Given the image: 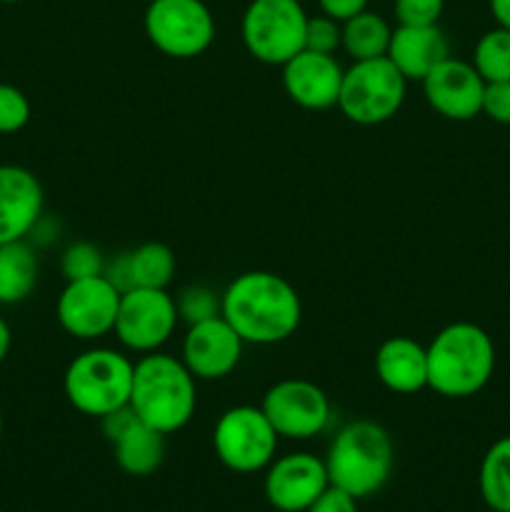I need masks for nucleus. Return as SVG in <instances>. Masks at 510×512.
Segmentation results:
<instances>
[{"label": "nucleus", "mask_w": 510, "mask_h": 512, "mask_svg": "<svg viewBox=\"0 0 510 512\" xmlns=\"http://www.w3.org/2000/svg\"><path fill=\"white\" fill-rule=\"evenodd\" d=\"M265 418L275 428L278 438L310 440L325 433L333 418V405L323 388L303 378H288L270 385L263 395Z\"/></svg>", "instance_id": "9b49d317"}, {"label": "nucleus", "mask_w": 510, "mask_h": 512, "mask_svg": "<svg viewBox=\"0 0 510 512\" xmlns=\"http://www.w3.org/2000/svg\"><path fill=\"white\" fill-rule=\"evenodd\" d=\"M328 485L325 460L313 453H288L265 468V500L280 512H305Z\"/></svg>", "instance_id": "2eb2a0df"}, {"label": "nucleus", "mask_w": 510, "mask_h": 512, "mask_svg": "<svg viewBox=\"0 0 510 512\" xmlns=\"http://www.w3.org/2000/svg\"><path fill=\"white\" fill-rule=\"evenodd\" d=\"M245 343L233 325L218 315V318L203 320V323L188 325V333L180 348V360L193 373L195 380H223L235 373L243 360Z\"/></svg>", "instance_id": "ddd939ff"}, {"label": "nucleus", "mask_w": 510, "mask_h": 512, "mask_svg": "<svg viewBox=\"0 0 510 512\" xmlns=\"http://www.w3.org/2000/svg\"><path fill=\"white\" fill-rule=\"evenodd\" d=\"M0 3H5V5H15V3H23V0H0Z\"/></svg>", "instance_id": "c9c22d12"}, {"label": "nucleus", "mask_w": 510, "mask_h": 512, "mask_svg": "<svg viewBox=\"0 0 510 512\" xmlns=\"http://www.w3.org/2000/svg\"><path fill=\"white\" fill-rule=\"evenodd\" d=\"M405 93L408 80L388 55L355 60L343 73L338 108L355 125H383L400 113Z\"/></svg>", "instance_id": "423d86ee"}, {"label": "nucleus", "mask_w": 510, "mask_h": 512, "mask_svg": "<svg viewBox=\"0 0 510 512\" xmlns=\"http://www.w3.org/2000/svg\"><path fill=\"white\" fill-rule=\"evenodd\" d=\"M40 278V260L30 240L0 245V305H18L33 295Z\"/></svg>", "instance_id": "412c9836"}, {"label": "nucleus", "mask_w": 510, "mask_h": 512, "mask_svg": "<svg viewBox=\"0 0 510 512\" xmlns=\"http://www.w3.org/2000/svg\"><path fill=\"white\" fill-rule=\"evenodd\" d=\"M470 63L485 83L510 80V30L495 25L493 30L480 35Z\"/></svg>", "instance_id": "393cba45"}, {"label": "nucleus", "mask_w": 510, "mask_h": 512, "mask_svg": "<svg viewBox=\"0 0 510 512\" xmlns=\"http://www.w3.org/2000/svg\"><path fill=\"white\" fill-rule=\"evenodd\" d=\"M305 13L300 0H250L240 23L243 45L258 63L283 68L305 48Z\"/></svg>", "instance_id": "0eeeda50"}, {"label": "nucleus", "mask_w": 510, "mask_h": 512, "mask_svg": "<svg viewBox=\"0 0 510 512\" xmlns=\"http://www.w3.org/2000/svg\"><path fill=\"white\" fill-rule=\"evenodd\" d=\"M178 308L168 290L133 288L120 295L118 318H115V338L130 353H158L175 335L178 328Z\"/></svg>", "instance_id": "9d476101"}, {"label": "nucleus", "mask_w": 510, "mask_h": 512, "mask_svg": "<svg viewBox=\"0 0 510 512\" xmlns=\"http://www.w3.org/2000/svg\"><path fill=\"white\" fill-rule=\"evenodd\" d=\"M173 298L178 318L188 325L218 318L220 310H223V293H215L208 285H185Z\"/></svg>", "instance_id": "a878e982"}, {"label": "nucleus", "mask_w": 510, "mask_h": 512, "mask_svg": "<svg viewBox=\"0 0 510 512\" xmlns=\"http://www.w3.org/2000/svg\"><path fill=\"white\" fill-rule=\"evenodd\" d=\"M220 315L245 345H278L298 333L303 303L283 275L248 270L223 290Z\"/></svg>", "instance_id": "f257e3e1"}, {"label": "nucleus", "mask_w": 510, "mask_h": 512, "mask_svg": "<svg viewBox=\"0 0 510 512\" xmlns=\"http://www.w3.org/2000/svg\"><path fill=\"white\" fill-rule=\"evenodd\" d=\"M395 463V445L375 420H353L335 433L325 455L330 485L363 500L383 490Z\"/></svg>", "instance_id": "20e7f679"}, {"label": "nucleus", "mask_w": 510, "mask_h": 512, "mask_svg": "<svg viewBox=\"0 0 510 512\" xmlns=\"http://www.w3.org/2000/svg\"><path fill=\"white\" fill-rule=\"evenodd\" d=\"M128 253L130 283L133 288L168 290L175 275V255L165 243H143Z\"/></svg>", "instance_id": "b1692460"}, {"label": "nucleus", "mask_w": 510, "mask_h": 512, "mask_svg": "<svg viewBox=\"0 0 510 512\" xmlns=\"http://www.w3.org/2000/svg\"><path fill=\"white\" fill-rule=\"evenodd\" d=\"M105 255L98 245L88 243V240H78L70 243L60 255V273L65 280H83L103 275L105 270Z\"/></svg>", "instance_id": "bb28decb"}, {"label": "nucleus", "mask_w": 510, "mask_h": 512, "mask_svg": "<svg viewBox=\"0 0 510 512\" xmlns=\"http://www.w3.org/2000/svg\"><path fill=\"white\" fill-rule=\"evenodd\" d=\"M340 33H343L340 35V48L355 63V60H373L388 55L393 28L383 15L363 10V13L340 23Z\"/></svg>", "instance_id": "4be33fe9"}, {"label": "nucleus", "mask_w": 510, "mask_h": 512, "mask_svg": "<svg viewBox=\"0 0 510 512\" xmlns=\"http://www.w3.org/2000/svg\"><path fill=\"white\" fill-rule=\"evenodd\" d=\"M103 435L113 445L115 463L133 478H148L165 460V435L145 425L130 405L100 418Z\"/></svg>", "instance_id": "dca6fc26"}, {"label": "nucleus", "mask_w": 510, "mask_h": 512, "mask_svg": "<svg viewBox=\"0 0 510 512\" xmlns=\"http://www.w3.org/2000/svg\"><path fill=\"white\" fill-rule=\"evenodd\" d=\"M495 25L510 30V0H488Z\"/></svg>", "instance_id": "72a5a7b5"}, {"label": "nucleus", "mask_w": 510, "mask_h": 512, "mask_svg": "<svg viewBox=\"0 0 510 512\" xmlns=\"http://www.w3.org/2000/svg\"><path fill=\"white\" fill-rule=\"evenodd\" d=\"M0 438H3V413H0Z\"/></svg>", "instance_id": "e433bc0d"}, {"label": "nucleus", "mask_w": 510, "mask_h": 512, "mask_svg": "<svg viewBox=\"0 0 510 512\" xmlns=\"http://www.w3.org/2000/svg\"><path fill=\"white\" fill-rule=\"evenodd\" d=\"M278 433L265 418L263 408L235 405L218 418L213 428L215 458L240 475L265 470L275 460Z\"/></svg>", "instance_id": "1a4fd4ad"}, {"label": "nucleus", "mask_w": 510, "mask_h": 512, "mask_svg": "<svg viewBox=\"0 0 510 512\" xmlns=\"http://www.w3.org/2000/svg\"><path fill=\"white\" fill-rule=\"evenodd\" d=\"M375 375L398 395H413L428 388V348L408 335H393L375 350Z\"/></svg>", "instance_id": "aec40b11"}, {"label": "nucleus", "mask_w": 510, "mask_h": 512, "mask_svg": "<svg viewBox=\"0 0 510 512\" xmlns=\"http://www.w3.org/2000/svg\"><path fill=\"white\" fill-rule=\"evenodd\" d=\"M495 373L493 338L475 323H450L428 345V388L448 400L478 395Z\"/></svg>", "instance_id": "7ed1b4c3"}, {"label": "nucleus", "mask_w": 510, "mask_h": 512, "mask_svg": "<svg viewBox=\"0 0 510 512\" xmlns=\"http://www.w3.org/2000/svg\"><path fill=\"white\" fill-rule=\"evenodd\" d=\"M10 345H13V333H10V325L5 323V318L0 315V363L8 358Z\"/></svg>", "instance_id": "f704fd0d"}, {"label": "nucleus", "mask_w": 510, "mask_h": 512, "mask_svg": "<svg viewBox=\"0 0 510 512\" xmlns=\"http://www.w3.org/2000/svg\"><path fill=\"white\" fill-rule=\"evenodd\" d=\"M445 0H393L398 25H438Z\"/></svg>", "instance_id": "c756f323"}, {"label": "nucleus", "mask_w": 510, "mask_h": 512, "mask_svg": "<svg viewBox=\"0 0 510 512\" xmlns=\"http://www.w3.org/2000/svg\"><path fill=\"white\" fill-rule=\"evenodd\" d=\"M388 58L408 83H423L435 65L450 58V45L438 25H398L390 35Z\"/></svg>", "instance_id": "6ab92c4d"}, {"label": "nucleus", "mask_w": 510, "mask_h": 512, "mask_svg": "<svg viewBox=\"0 0 510 512\" xmlns=\"http://www.w3.org/2000/svg\"><path fill=\"white\" fill-rule=\"evenodd\" d=\"M135 363L113 348H88L70 360L63 378L68 403L90 418H105L130 403Z\"/></svg>", "instance_id": "39448f33"}, {"label": "nucleus", "mask_w": 510, "mask_h": 512, "mask_svg": "<svg viewBox=\"0 0 510 512\" xmlns=\"http://www.w3.org/2000/svg\"><path fill=\"white\" fill-rule=\"evenodd\" d=\"M45 210V193L38 175L23 165H0V245L28 240Z\"/></svg>", "instance_id": "a211bd4d"}, {"label": "nucleus", "mask_w": 510, "mask_h": 512, "mask_svg": "<svg viewBox=\"0 0 510 512\" xmlns=\"http://www.w3.org/2000/svg\"><path fill=\"white\" fill-rule=\"evenodd\" d=\"M340 23L338 20L328 18V15H315L305 25V50H315V53L335 55V50L340 48Z\"/></svg>", "instance_id": "c85d7f7f"}, {"label": "nucleus", "mask_w": 510, "mask_h": 512, "mask_svg": "<svg viewBox=\"0 0 510 512\" xmlns=\"http://www.w3.org/2000/svg\"><path fill=\"white\" fill-rule=\"evenodd\" d=\"M345 68L335 55L300 50L283 65L285 95L305 110L338 108Z\"/></svg>", "instance_id": "f3484780"}, {"label": "nucleus", "mask_w": 510, "mask_h": 512, "mask_svg": "<svg viewBox=\"0 0 510 512\" xmlns=\"http://www.w3.org/2000/svg\"><path fill=\"white\" fill-rule=\"evenodd\" d=\"M483 113L488 115L493 123L510 125V80H500V83H485Z\"/></svg>", "instance_id": "7c9ffc66"}, {"label": "nucleus", "mask_w": 510, "mask_h": 512, "mask_svg": "<svg viewBox=\"0 0 510 512\" xmlns=\"http://www.w3.org/2000/svg\"><path fill=\"white\" fill-rule=\"evenodd\" d=\"M128 405L145 425L173 435L193 420L198 408V380L175 355L163 350L148 353L135 363Z\"/></svg>", "instance_id": "f03ea898"}, {"label": "nucleus", "mask_w": 510, "mask_h": 512, "mask_svg": "<svg viewBox=\"0 0 510 512\" xmlns=\"http://www.w3.org/2000/svg\"><path fill=\"white\" fill-rule=\"evenodd\" d=\"M120 295L123 293L105 275L65 280L55 303V318L70 338L93 343L115 330Z\"/></svg>", "instance_id": "f8f14e48"}, {"label": "nucleus", "mask_w": 510, "mask_h": 512, "mask_svg": "<svg viewBox=\"0 0 510 512\" xmlns=\"http://www.w3.org/2000/svg\"><path fill=\"white\" fill-rule=\"evenodd\" d=\"M143 28L155 50L175 60H193L213 45L215 15L203 0H150Z\"/></svg>", "instance_id": "6e6552de"}, {"label": "nucleus", "mask_w": 510, "mask_h": 512, "mask_svg": "<svg viewBox=\"0 0 510 512\" xmlns=\"http://www.w3.org/2000/svg\"><path fill=\"white\" fill-rule=\"evenodd\" d=\"M305 512H358V498H353L345 490L335 488V485H328L320 493V498Z\"/></svg>", "instance_id": "2f4dec72"}, {"label": "nucleus", "mask_w": 510, "mask_h": 512, "mask_svg": "<svg viewBox=\"0 0 510 512\" xmlns=\"http://www.w3.org/2000/svg\"><path fill=\"white\" fill-rule=\"evenodd\" d=\"M480 498L493 512H510V435L495 440L478 473Z\"/></svg>", "instance_id": "5701e85b"}, {"label": "nucleus", "mask_w": 510, "mask_h": 512, "mask_svg": "<svg viewBox=\"0 0 510 512\" xmlns=\"http://www.w3.org/2000/svg\"><path fill=\"white\" fill-rule=\"evenodd\" d=\"M30 123V100L20 88L0 83V135H15Z\"/></svg>", "instance_id": "cd10ccee"}, {"label": "nucleus", "mask_w": 510, "mask_h": 512, "mask_svg": "<svg viewBox=\"0 0 510 512\" xmlns=\"http://www.w3.org/2000/svg\"><path fill=\"white\" fill-rule=\"evenodd\" d=\"M423 95L430 108L445 120L465 123L483 113L485 80L473 63L460 58H445L423 78Z\"/></svg>", "instance_id": "4468645a"}, {"label": "nucleus", "mask_w": 510, "mask_h": 512, "mask_svg": "<svg viewBox=\"0 0 510 512\" xmlns=\"http://www.w3.org/2000/svg\"><path fill=\"white\" fill-rule=\"evenodd\" d=\"M320 13L328 15V18L338 20V23H345L353 15L368 10V0H318Z\"/></svg>", "instance_id": "473e14b6"}]
</instances>
